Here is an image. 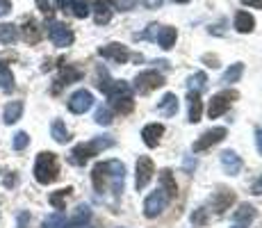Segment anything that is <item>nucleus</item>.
Masks as SVG:
<instances>
[{"mask_svg": "<svg viewBox=\"0 0 262 228\" xmlns=\"http://www.w3.org/2000/svg\"><path fill=\"white\" fill-rule=\"evenodd\" d=\"M48 37H50V42L57 46V48H67V46H71L73 39H75L71 28L64 25V23H57V21L48 23Z\"/></svg>", "mask_w": 262, "mask_h": 228, "instance_id": "obj_8", "label": "nucleus"}, {"mask_svg": "<svg viewBox=\"0 0 262 228\" xmlns=\"http://www.w3.org/2000/svg\"><path fill=\"white\" fill-rule=\"evenodd\" d=\"M189 91H194V94H201V91L205 89V85H208V75L205 73H194L189 78Z\"/></svg>", "mask_w": 262, "mask_h": 228, "instance_id": "obj_33", "label": "nucleus"}, {"mask_svg": "<svg viewBox=\"0 0 262 228\" xmlns=\"http://www.w3.org/2000/svg\"><path fill=\"white\" fill-rule=\"evenodd\" d=\"M167 203H169V196L164 194L162 190L150 192V194L146 196V201H144V215L148 217V219H153V217L162 215L164 208H167Z\"/></svg>", "mask_w": 262, "mask_h": 228, "instance_id": "obj_7", "label": "nucleus"}, {"mask_svg": "<svg viewBox=\"0 0 262 228\" xmlns=\"http://www.w3.org/2000/svg\"><path fill=\"white\" fill-rule=\"evenodd\" d=\"M96 73H98V82H96V87L103 91V94H110L117 80L110 78V75H107V69H105V67H98V71H96Z\"/></svg>", "mask_w": 262, "mask_h": 228, "instance_id": "obj_28", "label": "nucleus"}, {"mask_svg": "<svg viewBox=\"0 0 262 228\" xmlns=\"http://www.w3.org/2000/svg\"><path fill=\"white\" fill-rule=\"evenodd\" d=\"M244 5H249V7L253 9H262V0H242Z\"/></svg>", "mask_w": 262, "mask_h": 228, "instance_id": "obj_47", "label": "nucleus"}, {"mask_svg": "<svg viewBox=\"0 0 262 228\" xmlns=\"http://www.w3.org/2000/svg\"><path fill=\"white\" fill-rule=\"evenodd\" d=\"M37 5H39V9H41L43 14H50V12H53V9H50V3H48V0H37Z\"/></svg>", "mask_w": 262, "mask_h": 228, "instance_id": "obj_45", "label": "nucleus"}, {"mask_svg": "<svg viewBox=\"0 0 262 228\" xmlns=\"http://www.w3.org/2000/svg\"><path fill=\"white\" fill-rule=\"evenodd\" d=\"M221 167H224L226 174L237 176L242 171V158L235 151H224V153H221Z\"/></svg>", "mask_w": 262, "mask_h": 228, "instance_id": "obj_14", "label": "nucleus"}, {"mask_svg": "<svg viewBox=\"0 0 262 228\" xmlns=\"http://www.w3.org/2000/svg\"><path fill=\"white\" fill-rule=\"evenodd\" d=\"M158 112L164 116H176V112H178V98H176V94L162 96V100L158 103Z\"/></svg>", "mask_w": 262, "mask_h": 228, "instance_id": "obj_21", "label": "nucleus"}, {"mask_svg": "<svg viewBox=\"0 0 262 228\" xmlns=\"http://www.w3.org/2000/svg\"><path fill=\"white\" fill-rule=\"evenodd\" d=\"M242 73H244V64H233L230 69H226V73H224V82L226 85H230V82H237V80L242 78Z\"/></svg>", "mask_w": 262, "mask_h": 228, "instance_id": "obj_35", "label": "nucleus"}, {"mask_svg": "<svg viewBox=\"0 0 262 228\" xmlns=\"http://www.w3.org/2000/svg\"><path fill=\"white\" fill-rule=\"evenodd\" d=\"M71 228H89L87 224H78V226H71Z\"/></svg>", "mask_w": 262, "mask_h": 228, "instance_id": "obj_51", "label": "nucleus"}, {"mask_svg": "<svg viewBox=\"0 0 262 228\" xmlns=\"http://www.w3.org/2000/svg\"><path fill=\"white\" fill-rule=\"evenodd\" d=\"M162 85H164V75L158 73V71H142L135 78V89L139 94H150V91H155L158 87H162Z\"/></svg>", "mask_w": 262, "mask_h": 228, "instance_id": "obj_4", "label": "nucleus"}, {"mask_svg": "<svg viewBox=\"0 0 262 228\" xmlns=\"http://www.w3.org/2000/svg\"><path fill=\"white\" fill-rule=\"evenodd\" d=\"M41 228H67V215L64 212H55V215H50L43 221Z\"/></svg>", "mask_w": 262, "mask_h": 228, "instance_id": "obj_34", "label": "nucleus"}, {"mask_svg": "<svg viewBox=\"0 0 262 228\" xmlns=\"http://www.w3.org/2000/svg\"><path fill=\"white\" fill-rule=\"evenodd\" d=\"M98 53H100V57L114 59L117 64H125V62L130 59L128 48H125V46H121V44H107V46H103V48H100Z\"/></svg>", "mask_w": 262, "mask_h": 228, "instance_id": "obj_11", "label": "nucleus"}, {"mask_svg": "<svg viewBox=\"0 0 262 228\" xmlns=\"http://www.w3.org/2000/svg\"><path fill=\"white\" fill-rule=\"evenodd\" d=\"M255 146H258V153L262 155V128L255 133Z\"/></svg>", "mask_w": 262, "mask_h": 228, "instance_id": "obj_49", "label": "nucleus"}, {"mask_svg": "<svg viewBox=\"0 0 262 228\" xmlns=\"http://www.w3.org/2000/svg\"><path fill=\"white\" fill-rule=\"evenodd\" d=\"M92 105H94V96H92V91H87V89H78L71 98H69V110H71L73 114H84L87 110H92Z\"/></svg>", "mask_w": 262, "mask_h": 228, "instance_id": "obj_10", "label": "nucleus"}, {"mask_svg": "<svg viewBox=\"0 0 262 228\" xmlns=\"http://www.w3.org/2000/svg\"><path fill=\"white\" fill-rule=\"evenodd\" d=\"M187 100H189V123H199L201 114H203V100H201V94L189 91Z\"/></svg>", "mask_w": 262, "mask_h": 228, "instance_id": "obj_19", "label": "nucleus"}, {"mask_svg": "<svg viewBox=\"0 0 262 228\" xmlns=\"http://www.w3.org/2000/svg\"><path fill=\"white\" fill-rule=\"evenodd\" d=\"M233 219H235V224H239V226L251 224V221L255 219V208L249 205V203H242L237 210L233 212Z\"/></svg>", "mask_w": 262, "mask_h": 228, "instance_id": "obj_22", "label": "nucleus"}, {"mask_svg": "<svg viewBox=\"0 0 262 228\" xmlns=\"http://www.w3.org/2000/svg\"><path fill=\"white\" fill-rule=\"evenodd\" d=\"M226 135H228V130L226 128H210L208 133H203L199 137V139L194 141V153H203V151H208V149H212V146L216 144H221V141L226 139Z\"/></svg>", "mask_w": 262, "mask_h": 228, "instance_id": "obj_6", "label": "nucleus"}, {"mask_svg": "<svg viewBox=\"0 0 262 228\" xmlns=\"http://www.w3.org/2000/svg\"><path fill=\"white\" fill-rule=\"evenodd\" d=\"M21 114H23V100H12V103L5 105V110H3V121H5L7 126H12V123H16V121L21 119Z\"/></svg>", "mask_w": 262, "mask_h": 228, "instance_id": "obj_17", "label": "nucleus"}, {"mask_svg": "<svg viewBox=\"0 0 262 228\" xmlns=\"http://www.w3.org/2000/svg\"><path fill=\"white\" fill-rule=\"evenodd\" d=\"M110 100H112V108L117 110L119 114H130L133 112V108H135V100H133V96L130 94L114 96V98H110Z\"/></svg>", "mask_w": 262, "mask_h": 228, "instance_id": "obj_25", "label": "nucleus"}, {"mask_svg": "<svg viewBox=\"0 0 262 228\" xmlns=\"http://www.w3.org/2000/svg\"><path fill=\"white\" fill-rule=\"evenodd\" d=\"M75 80H80V71L78 69H71V67H64L62 69V75H59V80H57V87H55V91H57L59 87H64V85H71L75 82Z\"/></svg>", "mask_w": 262, "mask_h": 228, "instance_id": "obj_31", "label": "nucleus"}, {"mask_svg": "<svg viewBox=\"0 0 262 228\" xmlns=\"http://www.w3.org/2000/svg\"><path fill=\"white\" fill-rule=\"evenodd\" d=\"M50 135H53V139L57 141V144H67V141L71 139V133L67 130L62 119H55L53 123H50Z\"/></svg>", "mask_w": 262, "mask_h": 228, "instance_id": "obj_23", "label": "nucleus"}, {"mask_svg": "<svg viewBox=\"0 0 262 228\" xmlns=\"http://www.w3.org/2000/svg\"><path fill=\"white\" fill-rule=\"evenodd\" d=\"M176 39H178V32H176V28H160V34L155 42L160 44V48L169 50L176 46Z\"/></svg>", "mask_w": 262, "mask_h": 228, "instance_id": "obj_24", "label": "nucleus"}, {"mask_svg": "<svg viewBox=\"0 0 262 228\" xmlns=\"http://www.w3.org/2000/svg\"><path fill=\"white\" fill-rule=\"evenodd\" d=\"M23 39L28 44H37L39 39H41V28H39V25L34 23L32 18H30V21L23 25Z\"/></svg>", "mask_w": 262, "mask_h": 228, "instance_id": "obj_27", "label": "nucleus"}, {"mask_svg": "<svg viewBox=\"0 0 262 228\" xmlns=\"http://www.w3.org/2000/svg\"><path fill=\"white\" fill-rule=\"evenodd\" d=\"M18 39V28L12 23H0V44L12 46Z\"/></svg>", "mask_w": 262, "mask_h": 228, "instance_id": "obj_26", "label": "nucleus"}, {"mask_svg": "<svg viewBox=\"0 0 262 228\" xmlns=\"http://www.w3.org/2000/svg\"><path fill=\"white\" fill-rule=\"evenodd\" d=\"M94 119H96V123H98V126H110V123H112V110H110V108H98V110H96Z\"/></svg>", "mask_w": 262, "mask_h": 228, "instance_id": "obj_37", "label": "nucleus"}, {"mask_svg": "<svg viewBox=\"0 0 262 228\" xmlns=\"http://www.w3.org/2000/svg\"><path fill=\"white\" fill-rule=\"evenodd\" d=\"M18 228H30V212H18Z\"/></svg>", "mask_w": 262, "mask_h": 228, "instance_id": "obj_42", "label": "nucleus"}, {"mask_svg": "<svg viewBox=\"0 0 262 228\" xmlns=\"http://www.w3.org/2000/svg\"><path fill=\"white\" fill-rule=\"evenodd\" d=\"M253 28H255V18L251 16L249 12H237L235 14V30L242 34H249V32H253Z\"/></svg>", "mask_w": 262, "mask_h": 228, "instance_id": "obj_20", "label": "nucleus"}, {"mask_svg": "<svg viewBox=\"0 0 262 228\" xmlns=\"http://www.w3.org/2000/svg\"><path fill=\"white\" fill-rule=\"evenodd\" d=\"M0 89L3 91H14V75L7 64L0 62Z\"/></svg>", "mask_w": 262, "mask_h": 228, "instance_id": "obj_30", "label": "nucleus"}, {"mask_svg": "<svg viewBox=\"0 0 262 228\" xmlns=\"http://www.w3.org/2000/svg\"><path fill=\"white\" fill-rule=\"evenodd\" d=\"M16 185V174H7V178H5V187H14Z\"/></svg>", "mask_w": 262, "mask_h": 228, "instance_id": "obj_48", "label": "nucleus"}, {"mask_svg": "<svg viewBox=\"0 0 262 228\" xmlns=\"http://www.w3.org/2000/svg\"><path fill=\"white\" fill-rule=\"evenodd\" d=\"M71 187H67V190H59V192H55V194H50V205L55 208L57 212H62L64 208H67V196L71 194Z\"/></svg>", "mask_w": 262, "mask_h": 228, "instance_id": "obj_29", "label": "nucleus"}, {"mask_svg": "<svg viewBox=\"0 0 262 228\" xmlns=\"http://www.w3.org/2000/svg\"><path fill=\"white\" fill-rule=\"evenodd\" d=\"M59 176V160L55 153L50 151H43V153L37 155V162H34V178L41 185H50L55 182Z\"/></svg>", "mask_w": 262, "mask_h": 228, "instance_id": "obj_1", "label": "nucleus"}, {"mask_svg": "<svg viewBox=\"0 0 262 228\" xmlns=\"http://www.w3.org/2000/svg\"><path fill=\"white\" fill-rule=\"evenodd\" d=\"M59 9H69V0H55Z\"/></svg>", "mask_w": 262, "mask_h": 228, "instance_id": "obj_50", "label": "nucleus"}, {"mask_svg": "<svg viewBox=\"0 0 262 228\" xmlns=\"http://www.w3.org/2000/svg\"><path fill=\"white\" fill-rule=\"evenodd\" d=\"M233 203H235V194L230 190H224V187H219V192L212 196V210L216 215H224Z\"/></svg>", "mask_w": 262, "mask_h": 228, "instance_id": "obj_12", "label": "nucleus"}, {"mask_svg": "<svg viewBox=\"0 0 262 228\" xmlns=\"http://www.w3.org/2000/svg\"><path fill=\"white\" fill-rule=\"evenodd\" d=\"M191 221H194V226H203L205 221H208V212H205L203 208L194 210V212H191Z\"/></svg>", "mask_w": 262, "mask_h": 228, "instance_id": "obj_39", "label": "nucleus"}, {"mask_svg": "<svg viewBox=\"0 0 262 228\" xmlns=\"http://www.w3.org/2000/svg\"><path fill=\"white\" fill-rule=\"evenodd\" d=\"M233 228H244V226H239V224H237V226H233Z\"/></svg>", "mask_w": 262, "mask_h": 228, "instance_id": "obj_53", "label": "nucleus"}, {"mask_svg": "<svg viewBox=\"0 0 262 228\" xmlns=\"http://www.w3.org/2000/svg\"><path fill=\"white\" fill-rule=\"evenodd\" d=\"M92 219V210H89V205H78V212L73 215L71 224L78 226V224H87V221Z\"/></svg>", "mask_w": 262, "mask_h": 228, "instance_id": "obj_36", "label": "nucleus"}, {"mask_svg": "<svg viewBox=\"0 0 262 228\" xmlns=\"http://www.w3.org/2000/svg\"><path fill=\"white\" fill-rule=\"evenodd\" d=\"M173 3H189V0H173Z\"/></svg>", "mask_w": 262, "mask_h": 228, "instance_id": "obj_52", "label": "nucleus"}, {"mask_svg": "<svg viewBox=\"0 0 262 228\" xmlns=\"http://www.w3.org/2000/svg\"><path fill=\"white\" fill-rule=\"evenodd\" d=\"M158 34H160V25L153 23V25H148V30H146L142 37L144 39H150V42H155V39H158Z\"/></svg>", "mask_w": 262, "mask_h": 228, "instance_id": "obj_40", "label": "nucleus"}, {"mask_svg": "<svg viewBox=\"0 0 262 228\" xmlns=\"http://www.w3.org/2000/svg\"><path fill=\"white\" fill-rule=\"evenodd\" d=\"M153 174H155L153 160H150L148 155H139L137 167H135V187H137V192L144 190V187L153 180Z\"/></svg>", "mask_w": 262, "mask_h": 228, "instance_id": "obj_5", "label": "nucleus"}, {"mask_svg": "<svg viewBox=\"0 0 262 228\" xmlns=\"http://www.w3.org/2000/svg\"><path fill=\"white\" fill-rule=\"evenodd\" d=\"M162 135H164L162 123H148V126H144V130H142V139L148 149H155V146L160 144V139H162Z\"/></svg>", "mask_w": 262, "mask_h": 228, "instance_id": "obj_13", "label": "nucleus"}, {"mask_svg": "<svg viewBox=\"0 0 262 228\" xmlns=\"http://www.w3.org/2000/svg\"><path fill=\"white\" fill-rule=\"evenodd\" d=\"M9 12H12V3L9 0H0V16H5Z\"/></svg>", "mask_w": 262, "mask_h": 228, "instance_id": "obj_43", "label": "nucleus"}, {"mask_svg": "<svg viewBox=\"0 0 262 228\" xmlns=\"http://www.w3.org/2000/svg\"><path fill=\"white\" fill-rule=\"evenodd\" d=\"M94 5V21L96 25H105L112 21V7L107 0H92Z\"/></svg>", "mask_w": 262, "mask_h": 228, "instance_id": "obj_15", "label": "nucleus"}, {"mask_svg": "<svg viewBox=\"0 0 262 228\" xmlns=\"http://www.w3.org/2000/svg\"><path fill=\"white\" fill-rule=\"evenodd\" d=\"M117 3V7L121 12H130V9H135V5H137V0H114Z\"/></svg>", "mask_w": 262, "mask_h": 228, "instance_id": "obj_41", "label": "nucleus"}, {"mask_svg": "<svg viewBox=\"0 0 262 228\" xmlns=\"http://www.w3.org/2000/svg\"><path fill=\"white\" fill-rule=\"evenodd\" d=\"M251 192H253L255 196H262V176H260V178L253 182V187H251Z\"/></svg>", "mask_w": 262, "mask_h": 228, "instance_id": "obj_44", "label": "nucleus"}, {"mask_svg": "<svg viewBox=\"0 0 262 228\" xmlns=\"http://www.w3.org/2000/svg\"><path fill=\"white\" fill-rule=\"evenodd\" d=\"M160 185H162L160 190H162L169 199H173L176 192H178V185H176L173 171H171V169H162V171H160Z\"/></svg>", "mask_w": 262, "mask_h": 228, "instance_id": "obj_18", "label": "nucleus"}, {"mask_svg": "<svg viewBox=\"0 0 262 228\" xmlns=\"http://www.w3.org/2000/svg\"><path fill=\"white\" fill-rule=\"evenodd\" d=\"M237 98H239V94L235 89H226V91H219V94H214L212 100H210V108H208L210 119H216V116H221L226 110L230 108V103H233V100H237Z\"/></svg>", "mask_w": 262, "mask_h": 228, "instance_id": "obj_3", "label": "nucleus"}, {"mask_svg": "<svg viewBox=\"0 0 262 228\" xmlns=\"http://www.w3.org/2000/svg\"><path fill=\"white\" fill-rule=\"evenodd\" d=\"M162 3H164V0H144V5H146L148 9H158Z\"/></svg>", "mask_w": 262, "mask_h": 228, "instance_id": "obj_46", "label": "nucleus"}, {"mask_svg": "<svg viewBox=\"0 0 262 228\" xmlns=\"http://www.w3.org/2000/svg\"><path fill=\"white\" fill-rule=\"evenodd\" d=\"M105 164H107V185H112V192L119 196L125 185V167L119 160H107Z\"/></svg>", "mask_w": 262, "mask_h": 228, "instance_id": "obj_9", "label": "nucleus"}, {"mask_svg": "<svg viewBox=\"0 0 262 228\" xmlns=\"http://www.w3.org/2000/svg\"><path fill=\"white\" fill-rule=\"evenodd\" d=\"M69 7L73 9L75 18H87L89 16V5L87 0H69Z\"/></svg>", "mask_w": 262, "mask_h": 228, "instance_id": "obj_32", "label": "nucleus"}, {"mask_svg": "<svg viewBox=\"0 0 262 228\" xmlns=\"http://www.w3.org/2000/svg\"><path fill=\"white\" fill-rule=\"evenodd\" d=\"M92 180H94V187L98 194H103L107 190V164L105 162H98L92 171Z\"/></svg>", "mask_w": 262, "mask_h": 228, "instance_id": "obj_16", "label": "nucleus"}, {"mask_svg": "<svg viewBox=\"0 0 262 228\" xmlns=\"http://www.w3.org/2000/svg\"><path fill=\"white\" fill-rule=\"evenodd\" d=\"M28 144H30L28 133H16L14 135V151H23Z\"/></svg>", "mask_w": 262, "mask_h": 228, "instance_id": "obj_38", "label": "nucleus"}, {"mask_svg": "<svg viewBox=\"0 0 262 228\" xmlns=\"http://www.w3.org/2000/svg\"><path fill=\"white\" fill-rule=\"evenodd\" d=\"M114 146V139H110V137H96V139L87 141V144H78L75 149L71 151V162L78 167H82L87 160H92L94 155H98L100 151L105 149H112Z\"/></svg>", "mask_w": 262, "mask_h": 228, "instance_id": "obj_2", "label": "nucleus"}]
</instances>
